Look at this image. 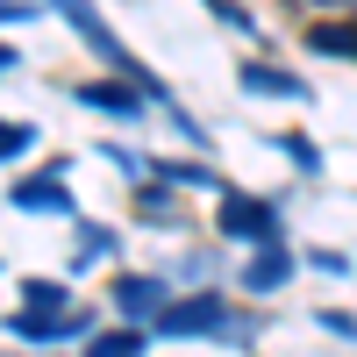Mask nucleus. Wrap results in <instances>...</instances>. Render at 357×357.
I'll use <instances>...</instances> for the list:
<instances>
[{"instance_id":"nucleus-1","label":"nucleus","mask_w":357,"mask_h":357,"mask_svg":"<svg viewBox=\"0 0 357 357\" xmlns=\"http://www.w3.org/2000/svg\"><path fill=\"white\" fill-rule=\"evenodd\" d=\"M158 336H236L229 329V301L222 293H193V301H172L158 314ZM243 343V336H236Z\"/></svg>"},{"instance_id":"nucleus-11","label":"nucleus","mask_w":357,"mask_h":357,"mask_svg":"<svg viewBox=\"0 0 357 357\" xmlns=\"http://www.w3.org/2000/svg\"><path fill=\"white\" fill-rule=\"evenodd\" d=\"M22 307H57V314H65V286H50V279H29V286H22Z\"/></svg>"},{"instance_id":"nucleus-4","label":"nucleus","mask_w":357,"mask_h":357,"mask_svg":"<svg viewBox=\"0 0 357 357\" xmlns=\"http://www.w3.org/2000/svg\"><path fill=\"white\" fill-rule=\"evenodd\" d=\"M114 307H122L129 321H158V314L172 307V293H165V279H151V272H122V279H114Z\"/></svg>"},{"instance_id":"nucleus-15","label":"nucleus","mask_w":357,"mask_h":357,"mask_svg":"<svg viewBox=\"0 0 357 357\" xmlns=\"http://www.w3.org/2000/svg\"><path fill=\"white\" fill-rule=\"evenodd\" d=\"M143 222H178V200L172 193H143Z\"/></svg>"},{"instance_id":"nucleus-7","label":"nucleus","mask_w":357,"mask_h":357,"mask_svg":"<svg viewBox=\"0 0 357 357\" xmlns=\"http://www.w3.org/2000/svg\"><path fill=\"white\" fill-rule=\"evenodd\" d=\"M286 279H293V257H286L279 243H264V250L243 264V293H279Z\"/></svg>"},{"instance_id":"nucleus-10","label":"nucleus","mask_w":357,"mask_h":357,"mask_svg":"<svg viewBox=\"0 0 357 357\" xmlns=\"http://www.w3.org/2000/svg\"><path fill=\"white\" fill-rule=\"evenodd\" d=\"M143 329H107V336H86V357H143Z\"/></svg>"},{"instance_id":"nucleus-6","label":"nucleus","mask_w":357,"mask_h":357,"mask_svg":"<svg viewBox=\"0 0 357 357\" xmlns=\"http://www.w3.org/2000/svg\"><path fill=\"white\" fill-rule=\"evenodd\" d=\"M72 100L100 107V114H122V122L143 114V93H129V79H86V86H72Z\"/></svg>"},{"instance_id":"nucleus-14","label":"nucleus","mask_w":357,"mask_h":357,"mask_svg":"<svg viewBox=\"0 0 357 357\" xmlns=\"http://www.w3.org/2000/svg\"><path fill=\"white\" fill-rule=\"evenodd\" d=\"M165 178H172V186H215L207 165H165Z\"/></svg>"},{"instance_id":"nucleus-3","label":"nucleus","mask_w":357,"mask_h":357,"mask_svg":"<svg viewBox=\"0 0 357 357\" xmlns=\"http://www.w3.org/2000/svg\"><path fill=\"white\" fill-rule=\"evenodd\" d=\"M8 329H15L22 343H79V336H86V314H72V307H65V314H57V307H22Z\"/></svg>"},{"instance_id":"nucleus-5","label":"nucleus","mask_w":357,"mask_h":357,"mask_svg":"<svg viewBox=\"0 0 357 357\" xmlns=\"http://www.w3.org/2000/svg\"><path fill=\"white\" fill-rule=\"evenodd\" d=\"M8 207H29V215H72V193H65V165H50L36 178H15V200Z\"/></svg>"},{"instance_id":"nucleus-12","label":"nucleus","mask_w":357,"mask_h":357,"mask_svg":"<svg viewBox=\"0 0 357 357\" xmlns=\"http://www.w3.org/2000/svg\"><path fill=\"white\" fill-rule=\"evenodd\" d=\"M279 151H286L293 165H301V172H321V151H314L307 136H279Z\"/></svg>"},{"instance_id":"nucleus-13","label":"nucleus","mask_w":357,"mask_h":357,"mask_svg":"<svg viewBox=\"0 0 357 357\" xmlns=\"http://www.w3.org/2000/svg\"><path fill=\"white\" fill-rule=\"evenodd\" d=\"M29 143H36V129H29V122H0V158L29 151Z\"/></svg>"},{"instance_id":"nucleus-2","label":"nucleus","mask_w":357,"mask_h":357,"mask_svg":"<svg viewBox=\"0 0 357 357\" xmlns=\"http://www.w3.org/2000/svg\"><path fill=\"white\" fill-rule=\"evenodd\" d=\"M222 236H236V243H279V207L272 200H257V193H222Z\"/></svg>"},{"instance_id":"nucleus-17","label":"nucleus","mask_w":357,"mask_h":357,"mask_svg":"<svg viewBox=\"0 0 357 357\" xmlns=\"http://www.w3.org/2000/svg\"><path fill=\"white\" fill-rule=\"evenodd\" d=\"M8 65H15V50H8V43H0V72H8Z\"/></svg>"},{"instance_id":"nucleus-9","label":"nucleus","mask_w":357,"mask_h":357,"mask_svg":"<svg viewBox=\"0 0 357 357\" xmlns=\"http://www.w3.org/2000/svg\"><path fill=\"white\" fill-rule=\"evenodd\" d=\"M307 50H321V57H357V29H350V22H321V29H307Z\"/></svg>"},{"instance_id":"nucleus-16","label":"nucleus","mask_w":357,"mask_h":357,"mask_svg":"<svg viewBox=\"0 0 357 357\" xmlns=\"http://www.w3.org/2000/svg\"><path fill=\"white\" fill-rule=\"evenodd\" d=\"M314 8H357V0H314Z\"/></svg>"},{"instance_id":"nucleus-8","label":"nucleus","mask_w":357,"mask_h":357,"mask_svg":"<svg viewBox=\"0 0 357 357\" xmlns=\"http://www.w3.org/2000/svg\"><path fill=\"white\" fill-rule=\"evenodd\" d=\"M236 79H243V93H264V100H301V93H307V86L293 79V72H279V65H257V57H250V65L236 72Z\"/></svg>"}]
</instances>
